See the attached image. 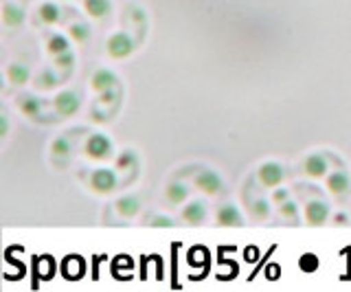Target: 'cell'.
Returning a JSON list of instances; mask_svg holds the SVG:
<instances>
[{"instance_id": "277c9868", "label": "cell", "mask_w": 351, "mask_h": 292, "mask_svg": "<svg viewBox=\"0 0 351 292\" xmlns=\"http://www.w3.org/2000/svg\"><path fill=\"white\" fill-rule=\"evenodd\" d=\"M88 185L97 193H110L117 187V176L112 169H95L90 174V180H88Z\"/></svg>"}, {"instance_id": "ba28073f", "label": "cell", "mask_w": 351, "mask_h": 292, "mask_svg": "<svg viewBox=\"0 0 351 292\" xmlns=\"http://www.w3.org/2000/svg\"><path fill=\"white\" fill-rule=\"evenodd\" d=\"M90 86H93V90H97V93H106L110 88H117V75L112 71H108V69H99L93 75Z\"/></svg>"}, {"instance_id": "cb8c5ba5", "label": "cell", "mask_w": 351, "mask_h": 292, "mask_svg": "<svg viewBox=\"0 0 351 292\" xmlns=\"http://www.w3.org/2000/svg\"><path fill=\"white\" fill-rule=\"evenodd\" d=\"M299 268L303 273H316L318 270V257L314 253H303L299 257Z\"/></svg>"}, {"instance_id": "d6986e66", "label": "cell", "mask_w": 351, "mask_h": 292, "mask_svg": "<svg viewBox=\"0 0 351 292\" xmlns=\"http://www.w3.org/2000/svg\"><path fill=\"white\" fill-rule=\"evenodd\" d=\"M38 18H40V23H44V25H55L60 20V7L55 3H44L38 9Z\"/></svg>"}, {"instance_id": "4fadbf2b", "label": "cell", "mask_w": 351, "mask_h": 292, "mask_svg": "<svg viewBox=\"0 0 351 292\" xmlns=\"http://www.w3.org/2000/svg\"><path fill=\"white\" fill-rule=\"evenodd\" d=\"M305 171H307V176L321 178V176H325V171H327V160H325L321 154L307 156V158H305Z\"/></svg>"}, {"instance_id": "7402d4cb", "label": "cell", "mask_w": 351, "mask_h": 292, "mask_svg": "<svg viewBox=\"0 0 351 292\" xmlns=\"http://www.w3.org/2000/svg\"><path fill=\"white\" fill-rule=\"evenodd\" d=\"M58 82H60V77L53 71H42L36 77V86H38V88H42V90H51Z\"/></svg>"}, {"instance_id": "9a60e30c", "label": "cell", "mask_w": 351, "mask_h": 292, "mask_svg": "<svg viewBox=\"0 0 351 292\" xmlns=\"http://www.w3.org/2000/svg\"><path fill=\"white\" fill-rule=\"evenodd\" d=\"M84 9L90 18L101 20L110 14V0H84Z\"/></svg>"}, {"instance_id": "ffe728a7", "label": "cell", "mask_w": 351, "mask_h": 292, "mask_svg": "<svg viewBox=\"0 0 351 292\" xmlns=\"http://www.w3.org/2000/svg\"><path fill=\"white\" fill-rule=\"evenodd\" d=\"M71 49V45H69V40H66L64 36H53V38H49V42H47V51L51 53V56H60V53H64V51H69Z\"/></svg>"}, {"instance_id": "7a4b0ae2", "label": "cell", "mask_w": 351, "mask_h": 292, "mask_svg": "<svg viewBox=\"0 0 351 292\" xmlns=\"http://www.w3.org/2000/svg\"><path fill=\"white\" fill-rule=\"evenodd\" d=\"M108 56L114 58V60H123L128 56H132V51H134V42H132V38L128 34H123V31H119V34H114L112 38L108 40Z\"/></svg>"}, {"instance_id": "52a82bcc", "label": "cell", "mask_w": 351, "mask_h": 292, "mask_svg": "<svg viewBox=\"0 0 351 292\" xmlns=\"http://www.w3.org/2000/svg\"><path fill=\"white\" fill-rule=\"evenodd\" d=\"M259 180L266 187H277L283 180V167L279 163H266L259 169Z\"/></svg>"}, {"instance_id": "7c38bea8", "label": "cell", "mask_w": 351, "mask_h": 292, "mask_svg": "<svg viewBox=\"0 0 351 292\" xmlns=\"http://www.w3.org/2000/svg\"><path fill=\"white\" fill-rule=\"evenodd\" d=\"M182 218L186 220V222H191V224H200L204 218H206V207H204V202L202 200H193V202H189L184 207V211H182Z\"/></svg>"}, {"instance_id": "d4e9b609", "label": "cell", "mask_w": 351, "mask_h": 292, "mask_svg": "<svg viewBox=\"0 0 351 292\" xmlns=\"http://www.w3.org/2000/svg\"><path fill=\"white\" fill-rule=\"evenodd\" d=\"M134 165H138V156H136V152H132V149H125V152L117 158L119 169H128V167H134Z\"/></svg>"}, {"instance_id": "e0dca14e", "label": "cell", "mask_w": 351, "mask_h": 292, "mask_svg": "<svg viewBox=\"0 0 351 292\" xmlns=\"http://www.w3.org/2000/svg\"><path fill=\"white\" fill-rule=\"evenodd\" d=\"M18 108H20V112H25L27 117H36L42 110V101L33 95H22L18 97Z\"/></svg>"}, {"instance_id": "ac0fdd59", "label": "cell", "mask_w": 351, "mask_h": 292, "mask_svg": "<svg viewBox=\"0 0 351 292\" xmlns=\"http://www.w3.org/2000/svg\"><path fill=\"white\" fill-rule=\"evenodd\" d=\"M186 198H189V187H186L184 182L176 180V182H171V185L167 187V200H169L171 204H180V202H184Z\"/></svg>"}, {"instance_id": "4316f807", "label": "cell", "mask_w": 351, "mask_h": 292, "mask_svg": "<svg viewBox=\"0 0 351 292\" xmlns=\"http://www.w3.org/2000/svg\"><path fill=\"white\" fill-rule=\"evenodd\" d=\"M279 213L283 215V218H296V213H299V207H296V202L294 200H285L279 204Z\"/></svg>"}, {"instance_id": "5b68a950", "label": "cell", "mask_w": 351, "mask_h": 292, "mask_svg": "<svg viewBox=\"0 0 351 292\" xmlns=\"http://www.w3.org/2000/svg\"><path fill=\"white\" fill-rule=\"evenodd\" d=\"M305 218H307V224H312V226L325 224L327 218H329V204L325 200H312V202H307Z\"/></svg>"}, {"instance_id": "1f68e13d", "label": "cell", "mask_w": 351, "mask_h": 292, "mask_svg": "<svg viewBox=\"0 0 351 292\" xmlns=\"http://www.w3.org/2000/svg\"><path fill=\"white\" fill-rule=\"evenodd\" d=\"M0 134H3V136L7 134V117L5 114H3V130H0Z\"/></svg>"}, {"instance_id": "8992f818", "label": "cell", "mask_w": 351, "mask_h": 292, "mask_svg": "<svg viewBox=\"0 0 351 292\" xmlns=\"http://www.w3.org/2000/svg\"><path fill=\"white\" fill-rule=\"evenodd\" d=\"M193 182H195L197 189H202L204 193H208V196H215V193L222 189V178H219L211 169L200 171V174L193 178Z\"/></svg>"}, {"instance_id": "603a6c76", "label": "cell", "mask_w": 351, "mask_h": 292, "mask_svg": "<svg viewBox=\"0 0 351 292\" xmlns=\"http://www.w3.org/2000/svg\"><path fill=\"white\" fill-rule=\"evenodd\" d=\"M51 154L58 158H66L71 154V141L69 138H55L51 143Z\"/></svg>"}, {"instance_id": "8fae6325", "label": "cell", "mask_w": 351, "mask_h": 292, "mask_svg": "<svg viewBox=\"0 0 351 292\" xmlns=\"http://www.w3.org/2000/svg\"><path fill=\"white\" fill-rule=\"evenodd\" d=\"M327 189L332 191L334 196H345V193L351 189V180L347 174H343V171H336V174L327 178Z\"/></svg>"}, {"instance_id": "9c48e42d", "label": "cell", "mask_w": 351, "mask_h": 292, "mask_svg": "<svg viewBox=\"0 0 351 292\" xmlns=\"http://www.w3.org/2000/svg\"><path fill=\"white\" fill-rule=\"evenodd\" d=\"M217 224L222 226H241L244 220H241V213L237 211L235 204H224V207H219L217 211Z\"/></svg>"}, {"instance_id": "5bb4252c", "label": "cell", "mask_w": 351, "mask_h": 292, "mask_svg": "<svg viewBox=\"0 0 351 292\" xmlns=\"http://www.w3.org/2000/svg\"><path fill=\"white\" fill-rule=\"evenodd\" d=\"M7 77L11 84H16V86H22V84H27L29 77H31V71L27 64H22V62H16V64H11V66L7 69Z\"/></svg>"}, {"instance_id": "4dcf8cb0", "label": "cell", "mask_w": 351, "mask_h": 292, "mask_svg": "<svg viewBox=\"0 0 351 292\" xmlns=\"http://www.w3.org/2000/svg\"><path fill=\"white\" fill-rule=\"evenodd\" d=\"M268 270H270V273H268V277H270V279H277V275H279L277 270H279V268H277V266H270Z\"/></svg>"}, {"instance_id": "83f0119b", "label": "cell", "mask_w": 351, "mask_h": 292, "mask_svg": "<svg viewBox=\"0 0 351 292\" xmlns=\"http://www.w3.org/2000/svg\"><path fill=\"white\" fill-rule=\"evenodd\" d=\"M270 213V207L266 200H255V204H252V215L255 218H268Z\"/></svg>"}, {"instance_id": "2e32d148", "label": "cell", "mask_w": 351, "mask_h": 292, "mask_svg": "<svg viewBox=\"0 0 351 292\" xmlns=\"http://www.w3.org/2000/svg\"><path fill=\"white\" fill-rule=\"evenodd\" d=\"M117 211L123 215V218H134V215H138V211H141V200L134 196L121 198V200H117Z\"/></svg>"}, {"instance_id": "30bf717a", "label": "cell", "mask_w": 351, "mask_h": 292, "mask_svg": "<svg viewBox=\"0 0 351 292\" xmlns=\"http://www.w3.org/2000/svg\"><path fill=\"white\" fill-rule=\"evenodd\" d=\"M25 18H27V14H25V9H22L20 5L7 3L3 7V23L7 27H20L22 23H25Z\"/></svg>"}, {"instance_id": "484cf974", "label": "cell", "mask_w": 351, "mask_h": 292, "mask_svg": "<svg viewBox=\"0 0 351 292\" xmlns=\"http://www.w3.org/2000/svg\"><path fill=\"white\" fill-rule=\"evenodd\" d=\"M53 64H55L58 69L71 71V69H73V64H75V56H73L71 51H64V53H60V56H55Z\"/></svg>"}, {"instance_id": "f546056e", "label": "cell", "mask_w": 351, "mask_h": 292, "mask_svg": "<svg viewBox=\"0 0 351 292\" xmlns=\"http://www.w3.org/2000/svg\"><path fill=\"white\" fill-rule=\"evenodd\" d=\"M274 202H277V204H281V202H285V200H288V191H285V189H281V191H274Z\"/></svg>"}, {"instance_id": "3957f363", "label": "cell", "mask_w": 351, "mask_h": 292, "mask_svg": "<svg viewBox=\"0 0 351 292\" xmlns=\"http://www.w3.org/2000/svg\"><path fill=\"white\" fill-rule=\"evenodd\" d=\"M53 106H55V110H58L60 114H64V117H73V114L80 112V108H82V97L77 95L75 90H64V93H60V95L53 99Z\"/></svg>"}, {"instance_id": "6da1fadb", "label": "cell", "mask_w": 351, "mask_h": 292, "mask_svg": "<svg viewBox=\"0 0 351 292\" xmlns=\"http://www.w3.org/2000/svg\"><path fill=\"white\" fill-rule=\"evenodd\" d=\"M84 152L93 160H108L112 156V141L104 134H90L84 145Z\"/></svg>"}, {"instance_id": "44dd1931", "label": "cell", "mask_w": 351, "mask_h": 292, "mask_svg": "<svg viewBox=\"0 0 351 292\" xmlns=\"http://www.w3.org/2000/svg\"><path fill=\"white\" fill-rule=\"evenodd\" d=\"M69 34L75 42H80V45H84V42L90 40V29H88V25L84 23H75L69 27Z\"/></svg>"}, {"instance_id": "f1b7e54d", "label": "cell", "mask_w": 351, "mask_h": 292, "mask_svg": "<svg viewBox=\"0 0 351 292\" xmlns=\"http://www.w3.org/2000/svg\"><path fill=\"white\" fill-rule=\"evenodd\" d=\"M152 226H158V229H171V226L176 224L171 218H167V215H156L152 222H149Z\"/></svg>"}]
</instances>
